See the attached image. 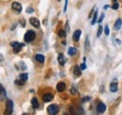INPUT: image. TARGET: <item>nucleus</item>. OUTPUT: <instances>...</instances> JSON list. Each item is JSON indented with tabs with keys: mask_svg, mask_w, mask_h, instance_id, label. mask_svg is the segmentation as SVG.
<instances>
[{
	"mask_svg": "<svg viewBox=\"0 0 122 115\" xmlns=\"http://www.w3.org/2000/svg\"><path fill=\"white\" fill-rule=\"evenodd\" d=\"M19 22L22 24V25H23V26H25V21H24V20H21V21H19Z\"/></svg>",
	"mask_w": 122,
	"mask_h": 115,
	"instance_id": "nucleus-35",
	"label": "nucleus"
},
{
	"mask_svg": "<svg viewBox=\"0 0 122 115\" xmlns=\"http://www.w3.org/2000/svg\"><path fill=\"white\" fill-rule=\"evenodd\" d=\"M13 112V102L11 100H7L6 102V110L5 114L6 115H11Z\"/></svg>",
	"mask_w": 122,
	"mask_h": 115,
	"instance_id": "nucleus-2",
	"label": "nucleus"
},
{
	"mask_svg": "<svg viewBox=\"0 0 122 115\" xmlns=\"http://www.w3.org/2000/svg\"><path fill=\"white\" fill-rule=\"evenodd\" d=\"M19 78H20V80H22L24 81H26L27 79H28V74L27 73H22V74H20Z\"/></svg>",
	"mask_w": 122,
	"mask_h": 115,
	"instance_id": "nucleus-22",
	"label": "nucleus"
},
{
	"mask_svg": "<svg viewBox=\"0 0 122 115\" xmlns=\"http://www.w3.org/2000/svg\"><path fill=\"white\" fill-rule=\"evenodd\" d=\"M122 26V20L120 18H118L117 21H116V23H115V25H114V28L116 31H118L119 29L121 28Z\"/></svg>",
	"mask_w": 122,
	"mask_h": 115,
	"instance_id": "nucleus-13",
	"label": "nucleus"
},
{
	"mask_svg": "<svg viewBox=\"0 0 122 115\" xmlns=\"http://www.w3.org/2000/svg\"><path fill=\"white\" fill-rule=\"evenodd\" d=\"M71 93L72 95H77V94H78V92H77V88H76V86H75L74 84L71 86Z\"/></svg>",
	"mask_w": 122,
	"mask_h": 115,
	"instance_id": "nucleus-24",
	"label": "nucleus"
},
{
	"mask_svg": "<svg viewBox=\"0 0 122 115\" xmlns=\"http://www.w3.org/2000/svg\"><path fill=\"white\" fill-rule=\"evenodd\" d=\"M105 110H106V105L102 102L99 103L97 106V112L98 113H103Z\"/></svg>",
	"mask_w": 122,
	"mask_h": 115,
	"instance_id": "nucleus-9",
	"label": "nucleus"
},
{
	"mask_svg": "<svg viewBox=\"0 0 122 115\" xmlns=\"http://www.w3.org/2000/svg\"><path fill=\"white\" fill-rule=\"evenodd\" d=\"M33 12H34V9H33V8L28 7V8L26 9V13H33Z\"/></svg>",
	"mask_w": 122,
	"mask_h": 115,
	"instance_id": "nucleus-31",
	"label": "nucleus"
},
{
	"mask_svg": "<svg viewBox=\"0 0 122 115\" xmlns=\"http://www.w3.org/2000/svg\"><path fill=\"white\" fill-rule=\"evenodd\" d=\"M85 48H86V51H90V41H89V38L86 37V43H85Z\"/></svg>",
	"mask_w": 122,
	"mask_h": 115,
	"instance_id": "nucleus-21",
	"label": "nucleus"
},
{
	"mask_svg": "<svg viewBox=\"0 0 122 115\" xmlns=\"http://www.w3.org/2000/svg\"><path fill=\"white\" fill-rule=\"evenodd\" d=\"M108 8H109V5H105V6L103 7V9H104V10H107Z\"/></svg>",
	"mask_w": 122,
	"mask_h": 115,
	"instance_id": "nucleus-38",
	"label": "nucleus"
},
{
	"mask_svg": "<svg viewBox=\"0 0 122 115\" xmlns=\"http://www.w3.org/2000/svg\"><path fill=\"white\" fill-rule=\"evenodd\" d=\"M81 35H82V31L81 30H75L74 31V33H73V36H72V39H73V41H79V39H80V37H81Z\"/></svg>",
	"mask_w": 122,
	"mask_h": 115,
	"instance_id": "nucleus-10",
	"label": "nucleus"
},
{
	"mask_svg": "<svg viewBox=\"0 0 122 115\" xmlns=\"http://www.w3.org/2000/svg\"><path fill=\"white\" fill-rule=\"evenodd\" d=\"M35 59H36V61H38V62H39V63H41V64H43V63H44V61H45V57H44V55L40 54V53H38V54H36V55H35Z\"/></svg>",
	"mask_w": 122,
	"mask_h": 115,
	"instance_id": "nucleus-15",
	"label": "nucleus"
},
{
	"mask_svg": "<svg viewBox=\"0 0 122 115\" xmlns=\"http://www.w3.org/2000/svg\"><path fill=\"white\" fill-rule=\"evenodd\" d=\"M73 74H74L75 77H80L82 75V70L79 67V66H74V67H73Z\"/></svg>",
	"mask_w": 122,
	"mask_h": 115,
	"instance_id": "nucleus-16",
	"label": "nucleus"
},
{
	"mask_svg": "<svg viewBox=\"0 0 122 115\" xmlns=\"http://www.w3.org/2000/svg\"><path fill=\"white\" fill-rule=\"evenodd\" d=\"M117 0H114V2H117Z\"/></svg>",
	"mask_w": 122,
	"mask_h": 115,
	"instance_id": "nucleus-40",
	"label": "nucleus"
},
{
	"mask_svg": "<svg viewBox=\"0 0 122 115\" xmlns=\"http://www.w3.org/2000/svg\"><path fill=\"white\" fill-rule=\"evenodd\" d=\"M68 2H69V0H65V6H64V10H63V11H64V12H66V11H67V8H68Z\"/></svg>",
	"mask_w": 122,
	"mask_h": 115,
	"instance_id": "nucleus-33",
	"label": "nucleus"
},
{
	"mask_svg": "<svg viewBox=\"0 0 122 115\" xmlns=\"http://www.w3.org/2000/svg\"><path fill=\"white\" fill-rule=\"evenodd\" d=\"M31 104L34 109H39V107H40V103H39V100L37 97H33L31 99Z\"/></svg>",
	"mask_w": 122,
	"mask_h": 115,
	"instance_id": "nucleus-17",
	"label": "nucleus"
},
{
	"mask_svg": "<svg viewBox=\"0 0 122 115\" xmlns=\"http://www.w3.org/2000/svg\"><path fill=\"white\" fill-rule=\"evenodd\" d=\"M24 45H25L24 43H20V42H17V41H13V42L10 43V46L13 48V51H14L15 53H18L19 52H21Z\"/></svg>",
	"mask_w": 122,
	"mask_h": 115,
	"instance_id": "nucleus-4",
	"label": "nucleus"
},
{
	"mask_svg": "<svg viewBox=\"0 0 122 115\" xmlns=\"http://www.w3.org/2000/svg\"><path fill=\"white\" fill-rule=\"evenodd\" d=\"M3 60H4V57H3V55L0 53V62H2Z\"/></svg>",
	"mask_w": 122,
	"mask_h": 115,
	"instance_id": "nucleus-37",
	"label": "nucleus"
},
{
	"mask_svg": "<svg viewBox=\"0 0 122 115\" xmlns=\"http://www.w3.org/2000/svg\"><path fill=\"white\" fill-rule=\"evenodd\" d=\"M104 16H105V15H104V13H102V15L100 16V18L97 20V22H98L99 24H101V23L103 21V19H104Z\"/></svg>",
	"mask_w": 122,
	"mask_h": 115,
	"instance_id": "nucleus-26",
	"label": "nucleus"
},
{
	"mask_svg": "<svg viewBox=\"0 0 122 115\" xmlns=\"http://www.w3.org/2000/svg\"><path fill=\"white\" fill-rule=\"evenodd\" d=\"M7 96V93H6V90L4 86L0 83V101H2L5 97Z\"/></svg>",
	"mask_w": 122,
	"mask_h": 115,
	"instance_id": "nucleus-12",
	"label": "nucleus"
},
{
	"mask_svg": "<svg viewBox=\"0 0 122 115\" xmlns=\"http://www.w3.org/2000/svg\"><path fill=\"white\" fill-rule=\"evenodd\" d=\"M29 22H30V24L32 26H34V27H36V28H40V26H41V23H40V21H39L38 18L32 17V18H30Z\"/></svg>",
	"mask_w": 122,
	"mask_h": 115,
	"instance_id": "nucleus-8",
	"label": "nucleus"
},
{
	"mask_svg": "<svg viewBox=\"0 0 122 115\" xmlns=\"http://www.w3.org/2000/svg\"><path fill=\"white\" fill-rule=\"evenodd\" d=\"M76 53H77V49L74 48V47H70L69 50H68V53H69V55H71V56L75 55Z\"/></svg>",
	"mask_w": 122,
	"mask_h": 115,
	"instance_id": "nucleus-19",
	"label": "nucleus"
},
{
	"mask_svg": "<svg viewBox=\"0 0 122 115\" xmlns=\"http://www.w3.org/2000/svg\"><path fill=\"white\" fill-rule=\"evenodd\" d=\"M104 33H105L106 36H109L110 30H109V26H108V25H105V27H104Z\"/></svg>",
	"mask_w": 122,
	"mask_h": 115,
	"instance_id": "nucleus-30",
	"label": "nucleus"
},
{
	"mask_svg": "<svg viewBox=\"0 0 122 115\" xmlns=\"http://www.w3.org/2000/svg\"><path fill=\"white\" fill-rule=\"evenodd\" d=\"M11 9H12L14 11L20 13V12L22 11V10H23V7H22V5H21L19 2H13L12 5H11Z\"/></svg>",
	"mask_w": 122,
	"mask_h": 115,
	"instance_id": "nucleus-6",
	"label": "nucleus"
},
{
	"mask_svg": "<svg viewBox=\"0 0 122 115\" xmlns=\"http://www.w3.org/2000/svg\"><path fill=\"white\" fill-rule=\"evenodd\" d=\"M25 81H22V80H20V81H19V80H17V81H15V83L17 84V85H24V84H25Z\"/></svg>",
	"mask_w": 122,
	"mask_h": 115,
	"instance_id": "nucleus-29",
	"label": "nucleus"
},
{
	"mask_svg": "<svg viewBox=\"0 0 122 115\" xmlns=\"http://www.w3.org/2000/svg\"><path fill=\"white\" fill-rule=\"evenodd\" d=\"M97 19H98V9L95 10L94 12V15H93V18H92V21H91V24L94 25L96 23H97Z\"/></svg>",
	"mask_w": 122,
	"mask_h": 115,
	"instance_id": "nucleus-20",
	"label": "nucleus"
},
{
	"mask_svg": "<svg viewBox=\"0 0 122 115\" xmlns=\"http://www.w3.org/2000/svg\"><path fill=\"white\" fill-rule=\"evenodd\" d=\"M117 89H118L117 80V79H114L113 81L110 83V91H111L112 93H116V92H117Z\"/></svg>",
	"mask_w": 122,
	"mask_h": 115,
	"instance_id": "nucleus-5",
	"label": "nucleus"
},
{
	"mask_svg": "<svg viewBox=\"0 0 122 115\" xmlns=\"http://www.w3.org/2000/svg\"><path fill=\"white\" fill-rule=\"evenodd\" d=\"M25 42H32L35 38H36V33L34 32V31H32V30H28L26 33H25Z\"/></svg>",
	"mask_w": 122,
	"mask_h": 115,
	"instance_id": "nucleus-1",
	"label": "nucleus"
},
{
	"mask_svg": "<svg viewBox=\"0 0 122 115\" xmlns=\"http://www.w3.org/2000/svg\"><path fill=\"white\" fill-rule=\"evenodd\" d=\"M15 27H16V24H13V26L10 28V30H14V29H15Z\"/></svg>",
	"mask_w": 122,
	"mask_h": 115,
	"instance_id": "nucleus-39",
	"label": "nucleus"
},
{
	"mask_svg": "<svg viewBox=\"0 0 122 115\" xmlns=\"http://www.w3.org/2000/svg\"><path fill=\"white\" fill-rule=\"evenodd\" d=\"M91 99V97L90 96H86V97H84L83 99H82V102L84 103V102H86V101H89Z\"/></svg>",
	"mask_w": 122,
	"mask_h": 115,
	"instance_id": "nucleus-34",
	"label": "nucleus"
},
{
	"mask_svg": "<svg viewBox=\"0 0 122 115\" xmlns=\"http://www.w3.org/2000/svg\"><path fill=\"white\" fill-rule=\"evenodd\" d=\"M79 67L81 68V70H84V69H86V64H85V63H83V64H81V65L79 66Z\"/></svg>",
	"mask_w": 122,
	"mask_h": 115,
	"instance_id": "nucleus-32",
	"label": "nucleus"
},
{
	"mask_svg": "<svg viewBox=\"0 0 122 115\" xmlns=\"http://www.w3.org/2000/svg\"><path fill=\"white\" fill-rule=\"evenodd\" d=\"M58 111H59V107L56 104H52V105L48 106V108H47V112L51 115L56 114V113H58Z\"/></svg>",
	"mask_w": 122,
	"mask_h": 115,
	"instance_id": "nucleus-3",
	"label": "nucleus"
},
{
	"mask_svg": "<svg viewBox=\"0 0 122 115\" xmlns=\"http://www.w3.org/2000/svg\"><path fill=\"white\" fill-rule=\"evenodd\" d=\"M71 110V113H74V114H84V110L81 109L80 107H71L70 108Z\"/></svg>",
	"mask_w": 122,
	"mask_h": 115,
	"instance_id": "nucleus-7",
	"label": "nucleus"
},
{
	"mask_svg": "<svg viewBox=\"0 0 122 115\" xmlns=\"http://www.w3.org/2000/svg\"><path fill=\"white\" fill-rule=\"evenodd\" d=\"M54 99V95L51 94V93H48V94H44L42 96V100L44 102H50Z\"/></svg>",
	"mask_w": 122,
	"mask_h": 115,
	"instance_id": "nucleus-11",
	"label": "nucleus"
},
{
	"mask_svg": "<svg viewBox=\"0 0 122 115\" xmlns=\"http://www.w3.org/2000/svg\"><path fill=\"white\" fill-rule=\"evenodd\" d=\"M58 36L60 37V38H65L66 37V32H65V30H63V29H61L58 31Z\"/></svg>",
	"mask_w": 122,
	"mask_h": 115,
	"instance_id": "nucleus-25",
	"label": "nucleus"
},
{
	"mask_svg": "<svg viewBox=\"0 0 122 115\" xmlns=\"http://www.w3.org/2000/svg\"><path fill=\"white\" fill-rule=\"evenodd\" d=\"M102 25H99V28H98V32H97V38H100L102 36Z\"/></svg>",
	"mask_w": 122,
	"mask_h": 115,
	"instance_id": "nucleus-23",
	"label": "nucleus"
},
{
	"mask_svg": "<svg viewBox=\"0 0 122 115\" xmlns=\"http://www.w3.org/2000/svg\"><path fill=\"white\" fill-rule=\"evenodd\" d=\"M118 8H119V4H118L117 2H115L114 5L112 6V9H113V10H117Z\"/></svg>",
	"mask_w": 122,
	"mask_h": 115,
	"instance_id": "nucleus-28",
	"label": "nucleus"
},
{
	"mask_svg": "<svg viewBox=\"0 0 122 115\" xmlns=\"http://www.w3.org/2000/svg\"><path fill=\"white\" fill-rule=\"evenodd\" d=\"M57 61H58L59 65L63 67V66L65 65V62H66V59H65V56H64V54L60 53V54L58 55V57H57Z\"/></svg>",
	"mask_w": 122,
	"mask_h": 115,
	"instance_id": "nucleus-18",
	"label": "nucleus"
},
{
	"mask_svg": "<svg viewBox=\"0 0 122 115\" xmlns=\"http://www.w3.org/2000/svg\"><path fill=\"white\" fill-rule=\"evenodd\" d=\"M65 89H66V84H65L64 82L60 81V82L57 83V85H56V90H57V92L61 93V92L65 91Z\"/></svg>",
	"mask_w": 122,
	"mask_h": 115,
	"instance_id": "nucleus-14",
	"label": "nucleus"
},
{
	"mask_svg": "<svg viewBox=\"0 0 122 115\" xmlns=\"http://www.w3.org/2000/svg\"><path fill=\"white\" fill-rule=\"evenodd\" d=\"M116 41H117V43L118 44V45H120V44H121V40H120V39H117Z\"/></svg>",
	"mask_w": 122,
	"mask_h": 115,
	"instance_id": "nucleus-36",
	"label": "nucleus"
},
{
	"mask_svg": "<svg viewBox=\"0 0 122 115\" xmlns=\"http://www.w3.org/2000/svg\"><path fill=\"white\" fill-rule=\"evenodd\" d=\"M19 65L21 66L20 67H21V69H22V70H25V69H26V67H25V63H24V62H20V63H19Z\"/></svg>",
	"mask_w": 122,
	"mask_h": 115,
	"instance_id": "nucleus-27",
	"label": "nucleus"
},
{
	"mask_svg": "<svg viewBox=\"0 0 122 115\" xmlns=\"http://www.w3.org/2000/svg\"><path fill=\"white\" fill-rule=\"evenodd\" d=\"M57 1H59V2H60V1H61V0H57Z\"/></svg>",
	"mask_w": 122,
	"mask_h": 115,
	"instance_id": "nucleus-41",
	"label": "nucleus"
}]
</instances>
